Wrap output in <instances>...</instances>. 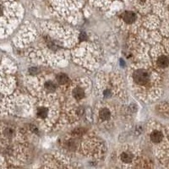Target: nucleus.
I'll return each instance as SVG.
<instances>
[{"label":"nucleus","instance_id":"obj_1","mask_svg":"<svg viewBox=\"0 0 169 169\" xmlns=\"http://www.w3.org/2000/svg\"><path fill=\"white\" fill-rule=\"evenodd\" d=\"M154 78L155 74L151 69L144 68H138L132 73V81L137 88H152Z\"/></svg>","mask_w":169,"mask_h":169},{"label":"nucleus","instance_id":"obj_2","mask_svg":"<svg viewBox=\"0 0 169 169\" xmlns=\"http://www.w3.org/2000/svg\"><path fill=\"white\" fill-rule=\"evenodd\" d=\"M89 86L90 84L88 81H86L83 79L74 81L69 88V100H70V102H75L76 103L83 102L89 95Z\"/></svg>","mask_w":169,"mask_h":169},{"label":"nucleus","instance_id":"obj_3","mask_svg":"<svg viewBox=\"0 0 169 169\" xmlns=\"http://www.w3.org/2000/svg\"><path fill=\"white\" fill-rule=\"evenodd\" d=\"M121 82L118 81V77L116 76H109L105 78V81H102L99 85L100 95L103 99H112L117 96V93L119 94L121 92L122 88L120 86Z\"/></svg>","mask_w":169,"mask_h":169},{"label":"nucleus","instance_id":"obj_4","mask_svg":"<svg viewBox=\"0 0 169 169\" xmlns=\"http://www.w3.org/2000/svg\"><path fill=\"white\" fill-rule=\"evenodd\" d=\"M22 135L18 128L11 124H0V145L8 146L15 140H19Z\"/></svg>","mask_w":169,"mask_h":169},{"label":"nucleus","instance_id":"obj_5","mask_svg":"<svg viewBox=\"0 0 169 169\" xmlns=\"http://www.w3.org/2000/svg\"><path fill=\"white\" fill-rule=\"evenodd\" d=\"M96 117L99 124L109 126L114 118V107L109 103H103L96 107Z\"/></svg>","mask_w":169,"mask_h":169},{"label":"nucleus","instance_id":"obj_6","mask_svg":"<svg viewBox=\"0 0 169 169\" xmlns=\"http://www.w3.org/2000/svg\"><path fill=\"white\" fill-rule=\"evenodd\" d=\"M137 155H138L137 149L128 146L121 149L118 156V158L121 163L124 165H130L134 162H136Z\"/></svg>","mask_w":169,"mask_h":169},{"label":"nucleus","instance_id":"obj_7","mask_svg":"<svg viewBox=\"0 0 169 169\" xmlns=\"http://www.w3.org/2000/svg\"><path fill=\"white\" fill-rule=\"evenodd\" d=\"M53 112L52 105L49 102H42V103L37 106L36 109V115L38 119L42 122H49V118L52 119L51 114Z\"/></svg>","mask_w":169,"mask_h":169},{"label":"nucleus","instance_id":"obj_8","mask_svg":"<svg viewBox=\"0 0 169 169\" xmlns=\"http://www.w3.org/2000/svg\"><path fill=\"white\" fill-rule=\"evenodd\" d=\"M43 82L42 81L41 83V91L42 92L43 95H47V96H50V95H54L58 90H59V84L58 83V81L56 80V75L54 76L53 79L49 78V79H45L43 78Z\"/></svg>","mask_w":169,"mask_h":169},{"label":"nucleus","instance_id":"obj_9","mask_svg":"<svg viewBox=\"0 0 169 169\" xmlns=\"http://www.w3.org/2000/svg\"><path fill=\"white\" fill-rule=\"evenodd\" d=\"M149 138L152 144L159 145L164 140V134L159 129H153L149 134Z\"/></svg>","mask_w":169,"mask_h":169},{"label":"nucleus","instance_id":"obj_10","mask_svg":"<svg viewBox=\"0 0 169 169\" xmlns=\"http://www.w3.org/2000/svg\"><path fill=\"white\" fill-rule=\"evenodd\" d=\"M122 20L126 24L130 25L137 21V15L132 11H126L122 15Z\"/></svg>","mask_w":169,"mask_h":169},{"label":"nucleus","instance_id":"obj_11","mask_svg":"<svg viewBox=\"0 0 169 169\" xmlns=\"http://www.w3.org/2000/svg\"><path fill=\"white\" fill-rule=\"evenodd\" d=\"M156 64L158 68L161 69H165L169 65V59L168 57L165 54H162L160 56L157 57V59L156 60Z\"/></svg>","mask_w":169,"mask_h":169},{"label":"nucleus","instance_id":"obj_12","mask_svg":"<svg viewBox=\"0 0 169 169\" xmlns=\"http://www.w3.org/2000/svg\"><path fill=\"white\" fill-rule=\"evenodd\" d=\"M56 80H57L58 83L59 84V86H65V85L69 83V78L68 77V75L65 74L60 73L56 74Z\"/></svg>","mask_w":169,"mask_h":169},{"label":"nucleus","instance_id":"obj_13","mask_svg":"<svg viewBox=\"0 0 169 169\" xmlns=\"http://www.w3.org/2000/svg\"><path fill=\"white\" fill-rule=\"evenodd\" d=\"M3 158H2V157H1V156H0V167H2V163H3Z\"/></svg>","mask_w":169,"mask_h":169}]
</instances>
